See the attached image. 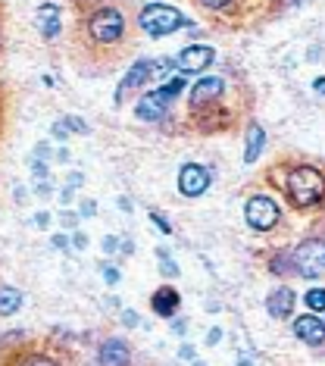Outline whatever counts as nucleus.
<instances>
[{
	"mask_svg": "<svg viewBox=\"0 0 325 366\" xmlns=\"http://www.w3.org/2000/svg\"><path fill=\"white\" fill-rule=\"evenodd\" d=\"M288 191H291V201L297 207H310L325 194V179L310 166H297L288 179Z\"/></svg>",
	"mask_w": 325,
	"mask_h": 366,
	"instance_id": "1",
	"label": "nucleus"
},
{
	"mask_svg": "<svg viewBox=\"0 0 325 366\" xmlns=\"http://www.w3.org/2000/svg\"><path fill=\"white\" fill-rule=\"evenodd\" d=\"M185 26V16L178 13L176 7H166V3H150V7L141 10V28L154 38H162V34L176 32V28Z\"/></svg>",
	"mask_w": 325,
	"mask_h": 366,
	"instance_id": "2",
	"label": "nucleus"
},
{
	"mask_svg": "<svg viewBox=\"0 0 325 366\" xmlns=\"http://www.w3.org/2000/svg\"><path fill=\"white\" fill-rule=\"evenodd\" d=\"M91 38L101 41V44H113L122 38L125 32V19H122L119 10H101V13L91 16Z\"/></svg>",
	"mask_w": 325,
	"mask_h": 366,
	"instance_id": "3",
	"label": "nucleus"
},
{
	"mask_svg": "<svg viewBox=\"0 0 325 366\" xmlns=\"http://www.w3.org/2000/svg\"><path fill=\"white\" fill-rule=\"evenodd\" d=\"M297 272L306 278H316L325 272V241H306L297 254H294Z\"/></svg>",
	"mask_w": 325,
	"mask_h": 366,
	"instance_id": "4",
	"label": "nucleus"
},
{
	"mask_svg": "<svg viewBox=\"0 0 325 366\" xmlns=\"http://www.w3.org/2000/svg\"><path fill=\"white\" fill-rule=\"evenodd\" d=\"M244 213H247V223L260 232L272 229L278 219V207H275V201H269V197H251L247 207H244Z\"/></svg>",
	"mask_w": 325,
	"mask_h": 366,
	"instance_id": "5",
	"label": "nucleus"
},
{
	"mask_svg": "<svg viewBox=\"0 0 325 366\" xmlns=\"http://www.w3.org/2000/svg\"><path fill=\"white\" fill-rule=\"evenodd\" d=\"M178 188L188 197L203 194V191L210 188V172L203 170V166H197V163H188V166L178 172Z\"/></svg>",
	"mask_w": 325,
	"mask_h": 366,
	"instance_id": "6",
	"label": "nucleus"
},
{
	"mask_svg": "<svg viewBox=\"0 0 325 366\" xmlns=\"http://www.w3.org/2000/svg\"><path fill=\"white\" fill-rule=\"evenodd\" d=\"M169 101L172 97L166 94V91H150V94H144L141 101H138V116L141 119H147V122H156V119H162L166 116V110H169Z\"/></svg>",
	"mask_w": 325,
	"mask_h": 366,
	"instance_id": "7",
	"label": "nucleus"
},
{
	"mask_svg": "<svg viewBox=\"0 0 325 366\" xmlns=\"http://www.w3.org/2000/svg\"><path fill=\"white\" fill-rule=\"evenodd\" d=\"M210 63H213V50L200 48V44L185 48L182 54H178V69H182V72H200V69H207Z\"/></svg>",
	"mask_w": 325,
	"mask_h": 366,
	"instance_id": "8",
	"label": "nucleus"
},
{
	"mask_svg": "<svg viewBox=\"0 0 325 366\" xmlns=\"http://www.w3.org/2000/svg\"><path fill=\"white\" fill-rule=\"evenodd\" d=\"M266 310H269V316H275V319L291 316V310H294V292H291V288H275V292L269 294V301H266Z\"/></svg>",
	"mask_w": 325,
	"mask_h": 366,
	"instance_id": "9",
	"label": "nucleus"
},
{
	"mask_svg": "<svg viewBox=\"0 0 325 366\" xmlns=\"http://www.w3.org/2000/svg\"><path fill=\"white\" fill-rule=\"evenodd\" d=\"M222 91H225V81L222 79H200L194 85V91H191V103H194V107H200V103H207V101H216Z\"/></svg>",
	"mask_w": 325,
	"mask_h": 366,
	"instance_id": "10",
	"label": "nucleus"
},
{
	"mask_svg": "<svg viewBox=\"0 0 325 366\" xmlns=\"http://www.w3.org/2000/svg\"><path fill=\"white\" fill-rule=\"evenodd\" d=\"M294 332H297L300 341H310V345L325 341V325L319 323L316 316H300L297 323H294Z\"/></svg>",
	"mask_w": 325,
	"mask_h": 366,
	"instance_id": "11",
	"label": "nucleus"
},
{
	"mask_svg": "<svg viewBox=\"0 0 325 366\" xmlns=\"http://www.w3.org/2000/svg\"><path fill=\"white\" fill-rule=\"evenodd\" d=\"M156 72V66L150 60H138L135 66L129 69V75H125V79H122V85H119V91H132V88H141L144 81L150 79V75Z\"/></svg>",
	"mask_w": 325,
	"mask_h": 366,
	"instance_id": "12",
	"label": "nucleus"
},
{
	"mask_svg": "<svg viewBox=\"0 0 325 366\" xmlns=\"http://www.w3.org/2000/svg\"><path fill=\"white\" fill-rule=\"evenodd\" d=\"M38 28L44 38H56V34H60V10H56L54 3L38 10Z\"/></svg>",
	"mask_w": 325,
	"mask_h": 366,
	"instance_id": "13",
	"label": "nucleus"
},
{
	"mask_svg": "<svg viewBox=\"0 0 325 366\" xmlns=\"http://www.w3.org/2000/svg\"><path fill=\"white\" fill-rule=\"evenodd\" d=\"M129 363V347L122 341H107L101 347V366H125Z\"/></svg>",
	"mask_w": 325,
	"mask_h": 366,
	"instance_id": "14",
	"label": "nucleus"
},
{
	"mask_svg": "<svg viewBox=\"0 0 325 366\" xmlns=\"http://www.w3.org/2000/svg\"><path fill=\"white\" fill-rule=\"evenodd\" d=\"M178 307V294L172 292V288H160V292L154 294V310L160 313V316H169V313H176Z\"/></svg>",
	"mask_w": 325,
	"mask_h": 366,
	"instance_id": "15",
	"label": "nucleus"
},
{
	"mask_svg": "<svg viewBox=\"0 0 325 366\" xmlns=\"http://www.w3.org/2000/svg\"><path fill=\"white\" fill-rule=\"evenodd\" d=\"M263 129L260 125H251V132H247V148H244V163H253L260 156V150H263Z\"/></svg>",
	"mask_w": 325,
	"mask_h": 366,
	"instance_id": "16",
	"label": "nucleus"
},
{
	"mask_svg": "<svg viewBox=\"0 0 325 366\" xmlns=\"http://www.w3.org/2000/svg\"><path fill=\"white\" fill-rule=\"evenodd\" d=\"M19 304H22V292H16V288H0V316L16 313Z\"/></svg>",
	"mask_w": 325,
	"mask_h": 366,
	"instance_id": "17",
	"label": "nucleus"
},
{
	"mask_svg": "<svg viewBox=\"0 0 325 366\" xmlns=\"http://www.w3.org/2000/svg\"><path fill=\"white\" fill-rule=\"evenodd\" d=\"M306 307H310V310H325V288L306 292Z\"/></svg>",
	"mask_w": 325,
	"mask_h": 366,
	"instance_id": "18",
	"label": "nucleus"
},
{
	"mask_svg": "<svg viewBox=\"0 0 325 366\" xmlns=\"http://www.w3.org/2000/svg\"><path fill=\"white\" fill-rule=\"evenodd\" d=\"M182 88H185V79H182V75H176V79H169L166 85H162V91H166L169 97H178V94H182Z\"/></svg>",
	"mask_w": 325,
	"mask_h": 366,
	"instance_id": "19",
	"label": "nucleus"
},
{
	"mask_svg": "<svg viewBox=\"0 0 325 366\" xmlns=\"http://www.w3.org/2000/svg\"><path fill=\"white\" fill-rule=\"evenodd\" d=\"M19 366H56V363H54V360H48V357H25Z\"/></svg>",
	"mask_w": 325,
	"mask_h": 366,
	"instance_id": "20",
	"label": "nucleus"
},
{
	"mask_svg": "<svg viewBox=\"0 0 325 366\" xmlns=\"http://www.w3.org/2000/svg\"><path fill=\"white\" fill-rule=\"evenodd\" d=\"M162 272H166V276H172V272H178L176 266H172V260L166 257V254H162Z\"/></svg>",
	"mask_w": 325,
	"mask_h": 366,
	"instance_id": "21",
	"label": "nucleus"
},
{
	"mask_svg": "<svg viewBox=\"0 0 325 366\" xmlns=\"http://www.w3.org/2000/svg\"><path fill=\"white\" fill-rule=\"evenodd\" d=\"M207 7H213V10H219V7H225V3H231V0H203Z\"/></svg>",
	"mask_w": 325,
	"mask_h": 366,
	"instance_id": "22",
	"label": "nucleus"
},
{
	"mask_svg": "<svg viewBox=\"0 0 325 366\" xmlns=\"http://www.w3.org/2000/svg\"><path fill=\"white\" fill-rule=\"evenodd\" d=\"M103 276H107V282H109V285H113V282H116V278H119V272H116V270H109V266H107V270H103Z\"/></svg>",
	"mask_w": 325,
	"mask_h": 366,
	"instance_id": "23",
	"label": "nucleus"
},
{
	"mask_svg": "<svg viewBox=\"0 0 325 366\" xmlns=\"http://www.w3.org/2000/svg\"><path fill=\"white\" fill-rule=\"evenodd\" d=\"M316 91H319V94H325V79H316Z\"/></svg>",
	"mask_w": 325,
	"mask_h": 366,
	"instance_id": "24",
	"label": "nucleus"
},
{
	"mask_svg": "<svg viewBox=\"0 0 325 366\" xmlns=\"http://www.w3.org/2000/svg\"><path fill=\"white\" fill-rule=\"evenodd\" d=\"M241 366H253V363H251V360H241Z\"/></svg>",
	"mask_w": 325,
	"mask_h": 366,
	"instance_id": "25",
	"label": "nucleus"
}]
</instances>
